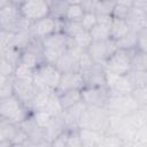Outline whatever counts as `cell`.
<instances>
[{
    "instance_id": "obj_30",
    "label": "cell",
    "mask_w": 147,
    "mask_h": 147,
    "mask_svg": "<svg viewBox=\"0 0 147 147\" xmlns=\"http://www.w3.org/2000/svg\"><path fill=\"white\" fill-rule=\"evenodd\" d=\"M90 34L92 37V41H102V40L110 39L109 38V28L100 25V24H95L90 30Z\"/></svg>"
},
{
    "instance_id": "obj_6",
    "label": "cell",
    "mask_w": 147,
    "mask_h": 147,
    "mask_svg": "<svg viewBox=\"0 0 147 147\" xmlns=\"http://www.w3.org/2000/svg\"><path fill=\"white\" fill-rule=\"evenodd\" d=\"M105 108L108 113L127 115L139 108V105L136 102L133 96L130 94H119V93H109V96L105 103Z\"/></svg>"
},
{
    "instance_id": "obj_47",
    "label": "cell",
    "mask_w": 147,
    "mask_h": 147,
    "mask_svg": "<svg viewBox=\"0 0 147 147\" xmlns=\"http://www.w3.org/2000/svg\"><path fill=\"white\" fill-rule=\"evenodd\" d=\"M133 1L134 0H115L116 3L118 5H122L124 7H127V8H131L133 6Z\"/></svg>"
},
{
    "instance_id": "obj_52",
    "label": "cell",
    "mask_w": 147,
    "mask_h": 147,
    "mask_svg": "<svg viewBox=\"0 0 147 147\" xmlns=\"http://www.w3.org/2000/svg\"><path fill=\"white\" fill-rule=\"evenodd\" d=\"M113 1H115V0H113Z\"/></svg>"
},
{
    "instance_id": "obj_36",
    "label": "cell",
    "mask_w": 147,
    "mask_h": 147,
    "mask_svg": "<svg viewBox=\"0 0 147 147\" xmlns=\"http://www.w3.org/2000/svg\"><path fill=\"white\" fill-rule=\"evenodd\" d=\"M33 71L34 69H31L22 63H17L14 70V77L20 79H32L33 78Z\"/></svg>"
},
{
    "instance_id": "obj_32",
    "label": "cell",
    "mask_w": 147,
    "mask_h": 147,
    "mask_svg": "<svg viewBox=\"0 0 147 147\" xmlns=\"http://www.w3.org/2000/svg\"><path fill=\"white\" fill-rule=\"evenodd\" d=\"M13 78L0 74V99L13 95Z\"/></svg>"
},
{
    "instance_id": "obj_43",
    "label": "cell",
    "mask_w": 147,
    "mask_h": 147,
    "mask_svg": "<svg viewBox=\"0 0 147 147\" xmlns=\"http://www.w3.org/2000/svg\"><path fill=\"white\" fill-rule=\"evenodd\" d=\"M129 9L127 7H124L122 5H118L115 2V6H114V9H113V13H111V16L115 17V18H123L125 20L127 13H129Z\"/></svg>"
},
{
    "instance_id": "obj_17",
    "label": "cell",
    "mask_w": 147,
    "mask_h": 147,
    "mask_svg": "<svg viewBox=\"0 0 147 147\" xmlns=\"http://www.w3.org/2000/svg\"><path fill=\"white\" fill-rule=\"evenodd\" d=\"M85 108H86V103L83 101H79L62 111L61 118L64 123L65 129H78V122Z\"/></svg>"
},
{
    "instance_id": "obj_33",
    "label": "cell",
    "mask_w": 147,
    "mask_h": 147,
    "mask_svg": "<svg viewBox=\"0 0 147 147\" xmlns=\"http://www.w3.org/2000/svg\"><path fill=\"white\" fill-rule=\"evenodd\" d=\"M85 11L80 5H69L67 14H65V21H75V22H80Z\"/></svg>"
},
{
    "instance_id": "obj_29",
    "label": "cell",
    "mask_w": 147,
    "mask_h": 147,
    "mask_svg": "<svg viewBox=\"0 0 147 147\" xmlns=\"http://www.w3.org/2000/svg\"><path fill=\"white\" fill-rule=\"evenodd\" d=\"M46 111L49 113L53 117H57V116H61L63 109L61 107V103H60V100H59V96L57 94L55 93V91L52 93L49 100H48V103L46 106Z\"/></svg>"
},
{
    "instance_id": "obj_25",
    "label": "cell",
    "mask_w": 147,
    "mask_h": 147,
    "mask_svg": "<svg viewBox=\"0 0 147 147\" xmlns=\"http://www.w3.org/2000/svg\"><path fill=\"white\" fill-rule=\"evenodd\" d=\"M137 36H138V32L137 31L130 30L123 38H121L119 40L116 41L117 48H119V49H126V51L134 49L136 48V45H137Z\"/></svg>"
},
{
    "instance_id": "obj_3",
    "label": "cell",
    "mask_w": 147,
    "mask_h": 147,
    "mask_svg": "<svg viewBox=\"0 0 147 147\" xmlns=\"http://www.w3.org/2000/svg\"><path fill=\"white\" fill-rule=\"evenodd\" d=\"M109 113L105 107L87 106L78 122V127H87L100 133H105L108 127Z\"/></svg>"
},
{
    "instance_id": "obj_13",
    "label": "cell",
    "mask_w": 147,
    "mask_h": 147,
    "mask_svg": "<svg viewBox=\"0 0 147 147\" xmlns=\"http://www.w3.org/2000/svg\"><path fill=\"white\" fill-rule=\"evenodd\" d=\"M110 91L106 85L103 86H93V87H83L80 90L82 101L87 106L105 107V103L109 96Z\"/></svg>"
},
{
    "instance_id": "obj_7",
    "label": "cell",
    "mask_w": 147,
    "mask_h": 147,
    "mask_svg": "<svg viewBox=\"0 0 147 147\" xmlns=\"http://www.w3.org/2000/svg\"><path fill=\"white\" fill-rule=\"evenodd\" d=\"M130 51L119 49L115 51L105 62L103 67L107 71L117 74V75H127L131 71V63H130Z\"/></svg>"
},
{
    "instance_id": "obj_35",
    "label": "cell",
    "mask_w": 147,
    "mask_h": 147,
    "mask_svg": "<svg viewBox=\"0 0 147 147\" xmlns=\"http://www.w3.org/2000/svg\"><path fill=\"white\" fill-rule=\"evenodd\" d=\"M115 6V1L113 0H98L94 13L96 15H111Z\"/></svg>"
},
{
    "instance_id": "obj_45",
    "label": "cell",
    "mask_w": 147,
    "mask_h": 147,
    "mask_svg": "<svg viewBox=\"0 0 147 147\" xmlns=\"http://www.w3.org/2000/svg\"><path fill=\"white\" fill-rule=\"evenodd\" d=\"M111 21H113V16L111 15H96V24H100V25L109 28Z\"/></svg>"
},
{
    "instance_id": "obj_38",
    "label": "cell",
    "mask_w": 147,
    "mask_h": 147,
    "mask_svg": "<svg viewBox=\"0 0 147 147\" xmlns=\"http://www.w3.org/2000/svg\"><path fill=\"white\" fill-rule=\"evenodd\" d=\"M94 64V61L93 59L91 57L90 53L87 52V49H84L79 56V60H78V69H79V72L92 67Z\"/></svg>"
},
{
    "instance_id": "obj_4",
    "label": "cell",
    "mask_w": 147,
    "mask_h": 147,
    "mask_svg": "<svg viewBox=\"0 0 147 147\" xmlns=\"http://www.w3.org/2000/svg\"><path fill=\"white\" fill-rule=\"evenodd\" d=\"M30 115L31 110L23 102H21L14 94L0 99V116L2 119L15 124H20Z\"/></svg>"
},
{
    "instance_id": "obj_26",
    "label": "cell",
    "mask_w": 147,
    "mask_h": 147,
    "mask_svg": "<svg viewBox=\"0 0 147 147\" xmlns=\"http://www.w3.org/2000/svg\"><path fill=\"white\" fill-rule=\"evenodd\" d=\"M83 26L80 22H75V21H62V25H61V31L69 38H74L75 36H77L80 31H83Z\"/></svg>"
},
{
    "instance_id": "obj_37",
    "label": "cell",
    "mask_w": 147,
    "mask_h": 147,
    "mask_svg": "<svg viewBox=\"0 0 147 147\" xmlns=\"http://www.w3.org/2000/svg\"><path fill=\"white\" fill-rule=\"evenodd\" d=\"M131 95L139 105V107L147 106V86L146 87H134L131 92Z\"/></svg>"
},
{
    "instance_id": "obj_23",
    "label": "cell",
    "mask_w": 147,
    "mask_h": 147,
    "mask_svg": "<svg viewBox=\"0 0 147 147\" xmlns=\"http://www.w3.org/2000/svg\"><path fill=\"white\" fill-rule=\"evenodd\" d=\"M78 136L82 146H98V141L101 133L87 127H78Z\"/></svg>"
},
{
    "instance_id": "obj_41",
    "label": "cell",
    "mask_w": 147,
    "mask_h": 147,
    "mask_svg": "<svg viewBox=\"0 0 147 147\" xmlns=\"http://www.w3.org/2000/svg\"><path fill=\"white\" fill-rule=\"evenodd\" d=\"M14 70H15V65H13L8 60H6L3 56L0 55V74L8 77H13Z\"/></svg>"
},
{
    "instance_id": "obj_18",
    "label": "cell",
    "mask_w": 147,
    "mask_h": 147,
    "mask_svg": "<svg viewBox=\"0 0 147 147\" xmlns=\"http://www.w3.org/2000/svg\"><path fill=\"white\" fill-rule=\"evenodd\" d=\"M125 21H126L130 30L138 32V31L147 28V11L131 7L125 17Z\"/></svg>"
},
{
    "instance_id": "obj_2",
    "label": "cell",
    "mask_w": 147,
    "mask_h": 147,
    "mask_svg": "<svg viewBox=\"0 0 147 147\" xmlns=\"http://www.w3.org/2000/svg\"><path fill=\"white\" fill-rule=\"evenodd\" d=\"M61 78V72L54 64L41 62L33 71V84L36 90L55 91Z\"/></svg>"
},
{
    "instance_id": "obj_50",
    "label": "cell",
    "mask_w": 147,
    "mask_h": 147,
    "mask_svg": "<svg viewBox=\"0 0 147 147\" xmlns=\"http://www.w3.org/2000/svg\"><path fill=\"white\" fill-rule=\"evenodd\" d=\"M8 3V0H0V10Z\"/></svg>"
},
{
    "instance_id": "obj_11",
    "label": "cell",
    "mask_w": 147,
    "mask_h": 147,
    "mask_svg": "<svg viewBox=\"0 0 147 147\" xmlns=\"http://www.w3.org/2000/svg\"><path fill=\"white\" fill-rule=\"evenodd\" d=\"M115 51H117V45L116 41L113 39H107L102 41H92L87 48V52L90 53L94 63H100V64H103V62Z\"/></svg>"
},
{
    "instance_id": "obj_20",
    "label": "cell",
    "mask_w": 147,
    "mask_h": 147,
    "mask_svg": "<svg viewBox=\"0 0 147 147\" xmlns=\"http://www.w3.org/2000/svg\"><path fill=\"white\" fill-rule=\"evenodd\" d=\"M129 31L130 29L125 20L113 17V21L109 25V38L110 39L117 41L121 38H123Z\"/></svg>"
},
{
    "instance_id": "obj_9",
    "label": "cell",
    "mask_w": 147,
    "mask_h": 147,
    "mask_svg": "<svg viewBox=\"0 0 147 147\" xmlns=\"http://www.w3.org/2000/svg\"><path fill=\"white\" fill-rule=\"evenodd\" d=\"M61 25H62V21H57L48 15L44 18L32 22L30 24V32L34 39L41 40L42 38L56 31H61Z\"/></svg>"
},
{
    "instance_id": "obj_40",
    "label": "cell",
    "mask_w": 147,
    "mask_h": 147,
    "mask_svg": "<svg viewBox=\"0 0 147 147\" xmlns=\"http://www.w3.org/2000/svg\"><path fill=\"white\" fill-rule=\"evenodd\" d=\"M80 23H82V26H83L84 30L90 31L96 24V15H95V13H85L83 18H82V21H80Z\"/></svg>"
},
{
    "instance_id": "obj_15",
    "label": "cell",
    "mask_w": 147,
    "mask_h": 147,
    "mask_svg": "<svg viewBox=\"0 0 147 147\" xmlns=\"http://www.w3.org/2000/svg\"><path fill=\"white\" fill-rule=\"evenodd\" d=\"M83 77V87L106 85V69L103 64L94 63L92 67L80 71Z\"/></svg>"
},
{
    "instance_id": "obj_8",
    "label": "cell",
    "mask_w": 147,
    "mask_h": 147,
    "mask_svg": "<svg viewBox=\"0 0 147 147\" xmlns=\"http://www.w3.org/2000/svg\"><path fill=\"white\" fill-rule=\"evenodd\" d=\"M18 8L21 15L30 23L49 15L48 0H26Z\"/></svg>"
},
{
    "instance_id": "obj_31",
    "label": "cell",
    "mask_w": 147,
    "mask_h": 147,
    "mask_svg": "<svg viewBox=\"0 0 147 147\" xmlns=\"http://www.w3.org/2000/svg\"><path fill=\"white\" fill-rule=\"evenodd\" d=\"M21 52L22 49L14 46V45H9L0 55L3 56L6 60H8L13 65L16 67V64L20 62V56H21Z\"/></svg>"
},
{
    "instance_id": "obj_48",
    "label": "cell",
    "mask_w": 147,
    "mask_h": 147,
    "mask_svg": "<svg viewBox=\"0 0 147 147\" xmlns=\"http://www.w3.org/2000/svg\"><path fill=\"white\" fill-rule=\"evenodd\" d=\"M26 0H8V2H10V3H13V5H15V6H17V7H20L22 3H24Z\"/></svg>"
},
{
    "instance_id": "obj_19",
    "label": "cell",
    "mask_w": 147,
    "mask_h": 147,
    "mask_svg": "<svg viewBox=\"0 0 147 147\" xmlns=\"http://www.w3.org/2000/svg\"><path fill=\"white\" fill-rule=\"evenodd\" d=\"M53 92L54 91H49V90H36L34 95L30 102V110L31 111L46 110V106Z\"/></svg>"
},
{
    "instance_id": "obj_21",
    "label": "cell",
    "mask_w": 147,
    "mask_h": 147,
    "mask_svg": "<svg viewBox=\"0 0 147 147\" xmlns=\"http://www.w3.org/2000/svg\"><path fill=\"white\" fill-rule=\"evenodd\" d=\"M49 6V16L57 20V21H64L65 14L69 7V3L67 0H48Z\"/></svg>"
},
{
    "instance_id": "obj_44",
    "label": "cell",
    "mask_w": 147,
    "mask_h": 147,
    "mask_svg": "<svg viewBox=\"0 0 147 147\" xmlns=\"http://www.w3.org/2000/svg\"><path fill=\"white\" fill-rule=\"evenodd\" d=\"M96 3H98V0H83L80 6L83 7L85 13H94Z\"/></svg>"
},
{
    "instance_id": "obj_51",
    "label": "cell",
    "mask_w": 147,
    "mask_h": 147,
    "mask_svg": "<svg viewBox=\"0 0 147 147\" xmlns=\"http://www.w3.org/2000/svg\"><path fill=\"white\" fill-rule=\"evenodd\" d=\"M1 119H2V118H1V116H0V121H1Z\"/></svg>"
},
{
    "instance_id": "obj_27",
    "label": "cell",
    "mask_w": 147,
    "mask_h": 147,
    "mask_svg": "<svg viewBox=\"0 0 147 147\" xmlns=\"http://www.w3.org/2000/svg\"><path fill=\"white\" fill-rule=\"evenodd\" d=\"M91 42H92V37L90 34V31H86V30L80 31L77 36H75L74 38H71L69 40V44L77 46L82 49H87L88 46L91 45Z\"/></svg>"
},
{
    "instance_id": "obj_14",
    "label": "cell",
    "mask_w": 147,
    "mask_h": 147,
    "mask_svg": "<svg viewBox=\"0 0 147 147\" xmlns=\"http://www.w3.org/2000/svg\"><path fill=\"white\" fill-rule=\"evenodd\" d=\"M36 86L32 79L13 78V94L30 109V102L34 95ZM32 113V111H31Z\"/></svg>"
},
{
    "instance_id": "obj_5",
    "label": "cell",
    "mask_w": 147,
    "mask_h": 147,
    "mask_svg": "<svg viewBox=\"0 0 147 147\" xmlns=\"http://www.w3.org/2000/svg\"><path fill=\"white\" fill-rule=\"evenodd\" d=\"M30 24L31 23L21 15L20 8L10 2H8L0 10V29L2 30L15 33L20 30L29 28Z\"/></svg>"
},
{
    "instance_id": "obj_1",
    "label": "cell",
    "mask_w": 147,
    "mask_h": 147,
    "mask_svg": "<svg viewBox=\"0 0 147 147\" xmlns=\"http://www.w3.org/2000/svg\"><path fill=\"white\" fill-rule=\"evenodd\" d=\"M69 38L62 32L56 31L40 40L42 61L55 64L60 56L65 52L69 46Z\"/></svg>"
},
{
    "instance_id": "obj_10",
    "label": "cell",
    "mask_w": 147,
    "mask_h": 147,
    "mask_svg": "<svg viewBox=\"0 0 147 147\" xmlns=\"http://www.w3.org/2000/svg\"><path fill=\"white\" fill-rule=\"evenodd\" d=\"M83 51L84 49L69 44L65 52L60 56V59L56 61V63L54 65L57 68V70L61 74L69 72V71H79L78 60H79V56Z\"/></svg>"
},
{
    "instance_id": "obj_39",
    "label": "cell",
    "mask_w": 147,
    "mask_h": 147,
    "mask_svg": "<svg viewBox=\"0 0 147 147\" xmlns=\"http://www.w3.org/2000/svg\"><path fill=\"white\" fill-rule=\"evenodd\" d=\"M13 37H14V33H13V32H8V31H6V30L0 29V54H1L9 45H11Z\"/></svg>"
},
{
    "instance_id": "obj_22",
    "label": "cell",
    "mask_w": 147,
    "mask_h": 147,
    "mask_svg": "<svg viewBox=\"0 0 147 147\" xmlns=\"http://www.w3.org/2000/svg\"><path fill=\"white\" fill-rule=\"evenodd\" d=\"M131 70H147V52L137 48L130 52Z\"/></svg>"
},
{
    "instance_id": "obj_42",
    "label": "cell",
    "mask_w": 147,
    "mask_h": 147,
    "mask_svg": "<svg viewBox=\"0 0 147 147\" xmlns=\"http://www.w3.org/2000/svg\"><path fill=\"white\" fill-rule=\"evenodd\" d=\"M136 48L139 49V51L147 52V28H145V29L138 31Z\"/></svg>"
},
{
    "instance_id": "obj_28",
    "label": "cell",
    "mask_w": 147,
    "mask_h": 147,
    "mask_svg": "<svg viewBox=\"0 0 147 147\" xmlns=\"http://www.w3.org/2000/svg\"><path fill=\"white\" fill-rule=\"evenodd\" d=\"M127 75L134 87L147 86V70H131Z\"/></svg>"
},
{
    "instance_id": "obj_16",
    "label": "cell",
    "mask_w": 147,
    "mask_h": 147,
    "mask_svg": "<svg viewBox=\"0 0 147 147\" xmlns=\"http://www.w3.org/2000/svg\"><path fill=\"white\" fill-rule=\"evenodd\" d=\"M83 77L79 71H69L61 74L59 85L55 90L56 94H61L70 90H82L83 88Z\"/></svg>"
},
{
    "instance_id": "obj_49",
    "label": "cell",
    "mask_w": 147,
    "mask_h": 147,
    "mask_svg": "<svg viewBox=\"0 0 147 147\" xmlns=\"http://www.w3.org/2000/svg\"><path fill=\"white\" fill-rule=\"evenodd\" d=\"M69 5H80L83 0H67Z\"/></svg>"
},
{
    "instance_id": "obj_46",
    "label": "cell",
    "mask_w": 147,
    "mask_h": 147,
    "mask_svg": "<svg viewBox=\"0 0 147 147\" xmlns=\"http://www.w3.org/2000/svg\"><path fill=\"white\" fill-rule=\"evenodd\" d=\"M132 7L144 10V11H147V0H134Z\"/></svg>"
},
{
    "instance_id": "obj_24",
    "label": "cell",
    "mask_w": 147,
    "mask_h": 147,
    "mask_svg": "<svg viewBox=\"0 0 147 147\" xmlns=\"http://www.w3.org/2000/svg\"><path fill=\"white\" fill-rule=\"evenodd\" d=\"M62 109H67L71 106H74L75 103L82 101V94H80V90H70V91H65L61 94H57Z\"/></svg>"
},
{
    "instance_id": "obj_34",
    "label": "cell",
    "mask_w": 147,
    "mask_h": 147,
    "mask_svg": "<svg viewBox=\"0 0 147 147\" xmlns=\"http://www.w3.org/2000/svg\"><path fill=\"white\" fill-rule=\"evenodd\" d=\"M32 118L34 119V122L42 129H46L48 126V124L51 123L53 116L47 113L46 110H40V111H32L31 113Z\"/></svg>"
},
{
    "instance_id": "obj_12",
    "label": "cell",
    "mask_w": 147,
    "mask_h": 147,
    "mask_svg": "<svg viewBox=\"0 0 147 147\" xmlns=\"http://www.w3.org/2000/svg\"><path fill=\"white\" fill-rule=\"evenodd\" d=\"M106 86L113 93L130 94L134 88L129 75H117L106 70Z\"/></svg>"
}]
</instances>
